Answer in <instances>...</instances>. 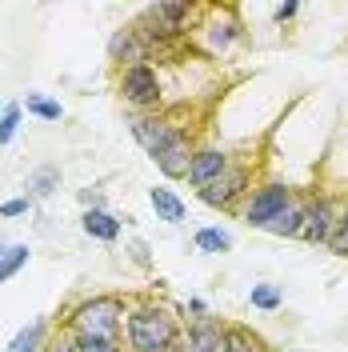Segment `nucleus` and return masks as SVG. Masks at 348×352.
<instances>
[{
  "instance_id": "23",
  "label": "nucleus",
  "mask_w": 348,
  "mask_h": 352,
  "mask_svg": "<svg viewBox=\"0 0 348 352\" xmlns=\"http://www.w3.org/2000/svg\"><path fill=\"white\" fill-rule=\"evenodd\" d=\"M237 21H228V24H208V36H213V52H228V44L237 41Z\"/></svg>"
},
{
  "instance_id": "7",
  "label": "nucleus",
  "mask_w": 348,
  "mask_h": 352,
  "mask_svg": "<svg viewBox=\"0 0 348 352\" xmlns=\"http://www.w3.org/2000/svg\"><path fill=\"white\" fill-rule=\"evenodd\" d=\"M129 132H132V140H136V144L156 160V153L173 140L176 132H180V124L160 120V116H140V112H132V116H129Z\"/></svg>"
},
{
  "instance_id": "11",
  "label": "nucleus",
  "mask_w": 348,
  "mask_h": 352,
  "mask_svg": "<svg viewBox=\"0 0 348 352\" xmlns=\"http://www.w3.org/2000/svg\"><path fill=\"white\" fill-rule=\"evenodd\" d=\"M176 352H224V324H217L213 316L193 320V329L184 332Z\"/></svg>"
},
{
  "instance_id": "16",
  "label": "nucleus",
  "mask_w": 348,
  "mask_h": 352,
  "mask_svg": "<svg viewBox=\"0 0 348 352\" xmlns=\"http://www.w3.org/2000/svg\"><path fill=\"white\" fill-rule=\"evenodd\" d=\"M301 224H305V204H301V200H292L276 220H268V228H264V232H272V236H301Z\"/></svg>"
},
{
  "instance_id": "18",
  "label": "nucleus",
  "mask_w": 348,
  "mask_h": 352,
  "mask_svg": "<svg viewBox=\"0 0 348 352\" xmlns=\"http://www.w3.org/2000/svg\"><path fill=\"white\" fill-rule=\"evenodd\" d=\"M21 120H24V104H21V100H8V104L0 109V148H8V144L17 140Z\"/></svg>"
},
{
  "instance_id": "10",
  "label": "nucleus",
  "mask_w": 348,
  "mask_h": 352,
  "mask_svg": "<svg viewBox=\"0 0 348 352\" xmlns=\"http://www.w3.org/2000/svg\"><path fill=\"white\" fill-rule=\"evenodd\" d=\"M228 164H232V160H228V153H224V148H196L193 168H188V184L200 192V188H208L217 176L228 173Z\"/></svg>"
},
{
  "instance_id": "30",
  "label": "nucleus",
  "mask_w": 348,
  "mask_h": 352,
  "mask_svg": "<svg viewBox=\"0 0 348 352\" xmlns=\"http://www.w3.org/2000/svg\"><path fill=\"white\" fill-rule=\"evenodd\" d=\"M188 312H193L196 320H204V316H208V305H204V300H188Z\"/></svg>"
},
{
  "instance_id": "4",
  "label": "nucleus",
  "mask_w": 348,
  "mask_h": 352,
  "mask_svg": "<svg viewBox=\"0 0 348 352\" xmlns=\"http://www.w3.org/2000/svg\"><path fill=\"white\" fill-rule=\"evenodd\" d=\"M288 204H292V188L272 180V184L257 188L252 200L244 204V224H248V228H268V220H276Z\"/></svg>"
},
{
  "instance_id": "5",
  "label": "nucleus",
  "mask_w": 348,
  "mask_h": 352,
  "mask_svg": "<svg viewBox=\"0 0 348 352\" xmlns=\"http://www.w3.org/2000/svg\"><path fill=\"white\" fill-rule=\"evenodd\" d=\"M248 180H252V176H248L244 164H228V173L217 176L208 188H200V200H204V204H213V208H220V212H228V208L248 192Z\"/></svg>"
},
{
  "instance_id": "19",
  "label": "nucleus",
  "mask_w": 348,
  "mask_h": 352,
  "mask_svg": "<svg viewBox=\"0 0 348 352\" xmlns=\"http://www.w3.org/2000/svg\"><path fill=\"white\" fill-rule=\"evenodd\" d=\"M28 256H32V252H28V244H8V248L0 252V285H4V280H12L24 264H28Z\"/></svg>"
},
{
  "instance_id": "17",
  "label": "nucleus",
  "mask_w": 348,
  "mask_h": 352,
  "mask_svg": "<svg viewBox=\"0 0 348 352\" xmlns=\"http://www.w3.org/2000/svg\"><path fill=\"white\" fill-rule=\"evenodd\" d=\"M224 352H268V349H264V340L252 329L228 324V329H224Z\"/></svg>"
},
{
  "instance_id": "25",
  "label": "nucleus",
  "mask_w": 348,
  "mask_h": 352,
  "mask_svg": "<svg viewBox=\"0 0 348 352\" xmlns=\"http://www.w3.org/2000/svg\"><path fill=\"white\" fill-rule=\"evenodd\" d=\"M80 352H124V344H112V340H96V336H72Z\"/></svg>"
},
{
  "instance_id": "6",
  "label": "nucleus",
  "mask_w": 348,
  "mask_h": 352,
  "mask_svg": "<svg viewBox=\"0 0 348 352\" xmlns=\"http://www.w3.org/2000/svg\"><path fill=\"white\" fill-rule=\"evenodd\" d=\"M336 220H340V212H336V204H332L328 197L305 200V224H301V241H308V244H328V241H332V232H336Z\"/></svg>"
},
{
  "instance_id": "26",
  "label": "nucleus",
  "mask_w": 348,
  "mask_h": 352,
  "mask_svg": "<svg viewBox=\"0 0 348 352\" xmlns=\"http://www.w3.org/2000/svg\"><path fill=\"white\" fill-rule=\"evenodd\" d=\"M28 212H32V200H28V197H12V200H4V204H0V217H8V220L28 217Z\"/></svg>"
},
{
  "instance_id": "27",
  "label": "nucleus",
  "mask_w": 348,
  "mask_h": 352,
  "mask_svg": "<svg viewBox=\"0 0 348 352\" xmlns=\"http://www.w3.org/2000/svg\"><path fill=\"white\" fill-rule=\"evenodd\" d=\"M44 352H80V349H76L72 332H61V336H52V340L44 344Z\"/></svg>"
},
{
  "instance_id": "31",
  "label": "nucleus",
  "mask_w": 348,
  "mask_h": 352,
  "mask_svg": "<svg viewBox=\"0 0 348 352\" xmlns=\"http://www.w3.org/2000/svg\"><path fill=\"white\" fill-rule=\"evenodd\" d=\"M4 248H8V244H0V252H4Z\"/></svg>"
},
{
  "instance_id": "20",
  "label": "nucleus",
  "mask_w": 348,
  "mask_h": 352,
  "mask_svg": "<svg viewBox=\"0 0 348 352\" xmlns=\"http://www.w3.org/2000/svg\"><path fill=\"white\" fill-rule=\"evenodd\" d=\"M24 109L32 112V116H41V120H61V116H65L61 100H52V96H44V92H28V96H24Z\"/></svg>"
},
{
  "instance_id": "21",
  "label": "nucleus",
  "mask_w": 348,
  "mask_h": 352,
  "mask_svg": "<svg viewBox=\"0 0 348 352\" xmlns=\"http://www.w3.org/2000/svg\"><path fill=\"white\" fill-rule=\"evenodd\" d=\"M248 305L257 308V312H276V308L284 305V292L276 285H252V292H248Z\"/></svg>"
},
{
  "instance_id": "2",
  "label": "nucleus",
  "mask_w": 348,
  "mask_h": 352,
  "mask_svg": "<svg viewBox=\"0 0 348 352\" xmlns=\"http://www.w3.org/2000/svg\"><path fill=\"white\" fill-rule=\"evenodd\" d=\"M124 320H129V308H124L120 296H88V300L68 308L65 332H72V336H96V340L120 344Z\"/></svg>"
},
{
  "instance_id": "3",
  "label": "nucleus",
  "mask_w": 348,
  "mask_h": 352,
  "mask_svg": "<svg viewBox=\"0 0 348 352\" xmlns=\"http://www.w3.org/2000/svg\"><path fill=\"white\" fill-rule=\"evenodd\" d=\"M116 92H120V100L132 104L140 116L153 112V109H160V100H164V88H160V76H156L153 65L120 68V76H116Z\"/></svg>"
},
{
  "instance_id": "15",
  "label": "nucleus",
  "mask_w": 348,
  "mask_h": 352,
  "mask_svg": "<svg viewBox=\"0 0 348 352\" xmlns=\"http://www.w3.org/2000/svg\"><path fill=\"white\" fill-rule=\"evenodd\" d=\"M44 336H48V320L36 316L32 324H24V329L8 340V352H44Z\"/></svg>"
},
{
  "instance_id": "13",
  "label": "nucleus",
  "mask_w": 348,
  "mask_h": 352,
  "mask_svg": "<svg viewBox=\"0 0 348 352\" xmlns=\"http://www.w3.org/2000/svg\"><path fill=\"white\" fill-rule=\"evenodd\" d=\"M80 228H85L92 241H105V244L120 241V220L112 217L109 208H88L85 217H80Z\"/></svg>"
},
{
  "instance_id": "22",
  "label": "nucleus",
  "mask_w": 348,
  "mask_h": 352,
  "mask_svg": "<svg viewBox=\"0 0 348 352\" xmlns=\"http://www.w3.org/2000/svg\"><path fill=\"white\" fill-rule=\"evenodd\" d=\"M196 248L200 252H213V256L217 252H228L232 248V232H224V228H200L196 232Z\"/></svg>"
},
{
  "instance_id": "24",
  "label": "nucleus",
  "mask_w": 348,
  "mask_h": 352,
  "mask_svg": "<svg viewBox=\"0 0 348 352\" xmlns=\"http://www.w3.org/2000/svg\"><path fill=\"white\" fill-rule=\"evenodd\" d=\"M328 248H332L336 256H348V208L340 212V220H336V232H332Z\"/></svg>"
},
{
  "instance_id": "28",
  "label": "nucleus",
  "mask_w": 348,
  "mask_h": 352,
  "mask_svg": "<svg viewBox=\"0 0 348 352\" xmlns=\"http://www.w3.org/2000/svg\"><path fill=\"white\" fill-rule=\"evenodd\" d=\"M296 12H301V4H296V0H288V4H276V12H272V16L284 24V21H292Z\"/></svg>"
},
{
  "instance_id": "1",
  "label": "nucleus",
  "mask_w": 348,
  "mask_h": 352,
  "mask_svg": "<svg viewBox=\"0 0 348 352\" xmlns=\"http://www.w3.org/2000/svg\"><path fill=\"white\" fill-rule=\"evenodd\" d=\"M124 336H129V352H176V344H180L176 316L153 300L129 308Z\"/></svg>"
},
{
  "instance_id": "14",
  "label": "nucleus",
  "mask_w": 348,
  "mask_h": 352,
  "mask_svg": "<svg viewBox=\"0 0 348 352\" xmlns=\"http://www.w3.org/2000/svg\"><path fill=\"white\" fill-rule=\"evenodd\" d=\"M149 204H153L156 220H164V224H184V217H188L184 200L176 197L173 188H153L149 192Z\"/></svg>"
},
{
  "instance_id": "9",
  "label": "nucleus",
  "mask_w": 348,
  "mask_h": 352,
  "mask_svg": "<svg viewBox=\"0 0 348 352\" xmlns=\"http://www.w3.org/2000/svg\"><path fill=\"white\" fill-rule=\"evenodd\" d=\"M109 60L120 68H132V65H149V44L140 41L136 28H116L109 41Z\"/></svg>"
},
{
  "instance_id": "8",
  "label": "nucleus",
  "mask_w": 348,
  "mask_h": 352,
  "mask_svg": "<svg viewBox=\"0 0 348 352\" xmlns=\"http://www.w3.org/2000/svg\"><path fill=\"white\" fill-rule=\"evenodd\" d=\"M193 156H196L193 140H188V132L180 129V132L173 136V140H168V144H164V148L156 153V168H160V173L168 176V180H188Z\"/></svg>"
},
{
  "instance_id": "12",
  "label": "nucleus",
  "mask_w": 348,
  "mask_h": 352,
  "mask_svg": "<svg viewBox=\"0 0 348 352\" xmlns=\"http://www.w3.org/2000/svg\"><path fill=\"white\" fill-rule=\"evenodd\" d=\"M61 180H65L61 164H41V168H32L28 180H24V197L32 200V204H36V200H48L61 188Z\"/></svg>"
},
{
  "instance_id": "29",
  "label": "nucleus",
  "mask_w": 348,
  "mask_h": 352,
  "mask_svg": "<svg viewBox=\"0 0 348 352\" xmlns=\"http://www.w3.org/2000/svg\"><path fill=\"white\" fill-rule=\"evenodd\" d=\"M80 204H85V212L88 208H105V197H100L96 188H85V192H80Z\"/></svg>"
}]
</instances>
